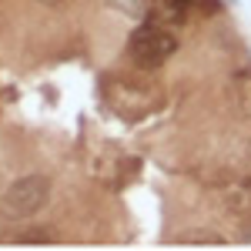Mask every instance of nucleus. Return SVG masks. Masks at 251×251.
Instances as JSON below:
<instances>
[{
    "label": "nucleus",
    "mask_w": 251,
    "mask_h": 251,
    "mask_svg": "<svg viewBox=\"0 0 251 251\" xmlns=\"http://www.w3.org/2000/svg\"><path fill=\"white\" fill-rule=\"evenodd\" d=\"M177 50V37L168 24H161L154 17H144L134 27V34L127 37V57L134 60L141 71H154L164 60L174 57Z\"/></svg>",
    "instance_id": "1"
},
{
    "label": "nucleus",
    "mask_w": 251,
    "mask_h": 251,
    "mask_svg": "<svg viewBox=\"0 0 251 251\" xmlns=\"http://www.w3.org/2000/svg\"><path fill=\"white\" fill-rule=\"evenodd\" d=\"M104 100L114 107L117 114L124 117H144L151 114L154 107L164 104V97L157 91V84H148V80H137V77H124L117 74L104 84Z\"/></svg>",
    "instance_id": "2"
},
{
    "label": "nucleus",
    "mask_w": 251,
    "mask_h": 251,
    "mask_svg": "<svg viewBox=\"0 0 251 251\" xmlns=\"http://www.w3.org/2000/svg\"><path fill=\"white\" fill-rule=\"evenodd\" d=\"M50 191H54V184H50V177L47 174H20L14 177L3 194H0V204H3V211L10 214V218H34L37 211H44V204L50 201Z\"/></svg>",
    "instance_id": "3"
},
{
    "label": "nucleus",
    "mask_w": 251,
    "mask_h": 251,
    "mask_svg": "<svg viewBox=\"0 0 251 251\" xmlns=\"http://www.w3.org/2000/svg\"><path fill=\"white\" fill-rule=\"evenodd\" d=\"M221 204L228 208V211L241 214V218H251V174H238L231 181H225L221 188Z\"/></svg>",
    "instance_id": "4"
},
{
    "label": "nucleus",
    "mask_w": 251,
    "mask_h": 251,
    "mask_svg": "<svg viewBox=\"0 0 251 251\" xmlns=\"http://www.w3.org/2000/svg\"><path fill=\"white\" fill-rule=\"evenodd\" d=\"M191 7H194V0H151L148 14L154 20H161V24L174 27V24H184V17H188Z\"/></svg>",
    "instance_id": "5"
},
{
    "label": "nucleus",
    "mask_w": 251,
    "mask_h": 251,
    "mask_svg": "<svg viewBox=\"0 0 251 251\" xmlns=\"http://www.w3.org/2000/svg\"><path fill=\"white\" fill-rule=\"evenodd\" d=\"M231 91H234V104H238V111H241V114L251 121V67H241V71H234Z\"/></svg>",
    "instance_id": "6"
},
{
    "label": "nucleus",
    "mask_w": 251,
    "mask_h": 251,
    "mask_svg": "<svg viewBox=\"0 0 251 251\" xmlns=\"http://www.w3.org/2000/svg\"><path fill=\"white\" fill-rule=\"evenodd\" d=\"M7 241H14V245H54V241H60V234L54 228H27V231H14Z\"/></svg>",
    "instance_id": "7"
},
{
    "label": "nucleus",
    "mask_w": 251,
    "mask_h": 251,
    "mask_svg": "<svg viewBox=\"0 0 251 251\" xmlns=\"http://www.w3.org/2000/svg\"><path fill=\"white\" fill-rule=\"evenodd\" d=\"M177 241H181V245H225L228 238L211 231V228H194V231H181Z\"/></svg>",
    "instance_id": "8"
},
{
    "label": "nucleus",
    "mask_w": 251,
    "mask_h": 251,
    "mask_svg": "<svg viewBox=\"0 0 251 251\" xmlns=\"http://www.w3.org/2000/svg\"><path fill=\"white\" fill-rule=\"evenodd\" d=\"M117 10H124L127 17H137V20H144L148 17V7H151V0H111Z\"/></svg>",
    "instance_id": "9"
},
{
    "label": "nucleus",
    "mask_w": 251,
    "mask_h": 251,
    "mask_svg": "<svg viewBox=\"0 0 251 251\" xmlns=\"http://www.w3.org/2000/svg\"><path fill=\"white\" fill-rule=\"evenodd\" d=\"M198 3V10L204 14V17H214V14H221L225 7H221V0H194Z\"/></svg>",
    "instance_id": "10"
},
{
    "label": "nucleus",
    "mask_w": 251,
    "mask_h": 251,
    "mask_svg": "<svg viewBox=\"0 0 251 251\" xmlns=\"http://www.w3.org/2000/svg\"><path fill=\"white\" fill-rule=\"evenodd\" d=\"M44 3H47V7H57V3H64V0H44Z\"/></svg>",
    "instance_id": "11"
}]
</instances>
